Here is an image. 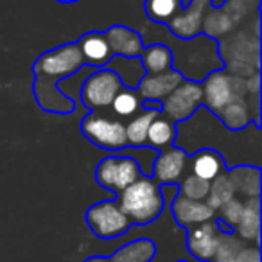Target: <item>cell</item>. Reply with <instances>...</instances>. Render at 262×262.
Returning <instances> with one entry per match:
<instances>
[{
  "mask_svg": "<svg viewBox=\"0 0 262 262\" xmlns=\"http://www.w3.org/2000/svg\"><path fill=\"white\" fill-rule=\"evenodd\" d=\"M183 77L176 70L169 69L160 74H144L139 81L137 94L142 97V101H155L162 102L178 84H182Z\"/></svg>",
  "mask_w": 262,
  "mask_h": 262,
  "instance_id": "2e32d148",
  "label": "cell"
},
{
  "mask_svg": "<svg viewBox=\"0 0 262 262\" xmlns=\"http://www.w3.org/2000/svg\"><path fill=\"white\" fill-rule=\"evenodd\" d=\"M160 110H140L135 117H131L126 124V139L127 147H146L147 129L151 122L160 115Z\"/></svg>",
  "mask_w": 262,
  "mask_h": 262,
  "instance_id": "603a6c76",
  "label": "cell"
},
{
  "mask_svg": "<svg viewBox=\"0 0 262 262\" xmlns=\"http://www.w3.org/2000/svg\"><path fill=\"white\" fill-rule=\"evenodd\" d=\"M83 137L94 146L106 151H122L127 147L126 124L119 117L102 112H90L79 124Z\"/></svg>",
  "mask_w": 262,
  "mask_h": 262,
  "instance_id": "5b68a950",
  "label": "cell"
},
{
  "mask_svg": "<svg viewBox=\"0 0 262 262\" xmlns=\"http://www.w3.org/2000/svg\"><path fill=\"white\" fill-rule=\"evenodd\" d=\"M180 0H146L144 11L149 22L153 24H167L178 11Z\"/></svg>",
  "mask_w": 262,
  "mask_h": 262,
  "instance_id": "83f0119b",
  "label": "cell"
},
{
  "mask_svg": "<svg viewBox=\"0 0 262 262\" xmlns=\"http://www.w3.org/2000/svg\"><path fill=\"white\" fill-rule=\"evenodd\" d=\"M178 262H187V260H178Z\"/></svg>",
  "mask_w": 262,
  "mask_h": 262,
  "instance_id": "d6a6232c",
  "label": "cell"
},
{
  "mask_svg": "<svg viewBox=\"0 0 262 262\" xmlns=\"http://www.w3.org/2000/svg\"><path fill=\"white\" fill-rule=\"evenodd\" d=\"M124 86L120 77L113 70L102 67V69H95L84 79L79 92V99L88 112H102L112 106L115 95Z\"/></svg>",
  "mask_w": 262,
  "mask_h": 262,
  "instance_id": "ba28073f",
  "label": "cell"
},
{
  "mask_svg": "<svg viewBox=\"0 0 262 262\" xmlns=\"http://www.w3.org/2000/svg\"><path fill=\"white\" fill-rule=\"evenodd\" d=\"M104 36L108 40V45L112 49L113 56L120 58H139L140 52L144 51L142 34L137 33L127 26H112L104 31Z\"/></svg>",
  "mask_w": 262,
  "mask_h": 262,
  "instance_id": "e0dca14e",
  "label": "cell"
},
{
  "mask_svg": "<svg viewBox=\"0 0 262 262\" xmlns=\"http://www.w3.org/2000/svg\"><path fill=\"white\" fill-rule=\"evenodd\" d=\"M233 196L239 200L260 198V167L255 165H235L226 171Z\"/></svg>",
  "mask_w": 262,
  "mask_h": 262,
  "instance_id": "d6986e66",
  "label": "cell"
},
{
  "mask_svg": "<svg viewBox=\"0 0 262 262\" xmlns=\"http://www.w3.org/2000/svg\"><path fill=\"white\" fill-rule=\"evenodd\" d=\"M140 63H142L146 74H160L171 69L172 65V54L169 47L164 43H151L146 45L144 51L140 52Z\"/></svg>",
  "mask_w": 262,
  "mask_h": 262,
  "instance_id": "484cf974",
  "label": "cell"
},
{
  "mask_svg": "<svg viewBox=\"0 0 262 262\" xmlns=\"http://www.w3.org/2000/svg\"><path fill=\"white\" fill-rule=\"evenodd\" d=\"M233 198V190H232V185H230V180H228V174L221 172L217 178H214L210 182V190H208V196H207V205L214 210H217L221 205H225L228 200Z\"/></svg>",
  "mask_w": 262,
  "mask_h": 262,
  "instance_id": "f1b7e54d",
  "label": "cell"
},
{
  "mask_svg": "<svg viewBox=\"0 0 262 262\" xmlns=\"http://www.w3.org/2000/svg\"><path fill=\"white\" fill-rule=\"evenodd\" d=\"M200 106H203V88L201 83L183 79L182 84L174 88L162 101V115L171 122L178 124L190 119Z\"/></svg>",
  "mask_w": 262,
  "mask_h": 262,
  "instance_id": "30bf717a",
  "label": "cell"
},
{
  "mask_svg": "<svg viewBox=\"0 0 262 262\" xmlns=\"http://www.w3.org/2000/svg\"><path fill=\"white\" fill-rule=\"evenodd\" d=\"M59 4H74V2H79V0H56Z\"/></svg>",
  "mask_w": 262,
  "mask_h": 262,
  "instance_id": "1f68e13d",
  "label": "cell"
},
{
  "mask_svg": "<svg viewBox=\"0 0 262 262\" xmlns=\"http://www.w3.org/2000/svg\"><path fill=\"white\" fill-rule=\"evenodd\" d=\"M208 4H210V0H192L187 8L178 9L174 16L165 24L167 31L180 40H189V38L201 34L203 15Z\"/></svg>",
  "mask_w": 262,
  "mask_h": 262,
  "instance_id": "4fadbf2b",
  "label": "cell"
},
{
  "mask_svg": "<svg viewBox=\"0 0 262 262\" xmlns=\"http://www.w3.org/2000/svg\"><path fill=\"white\" fill-rule=\"evenodd\" d=\"M189 155L176 146H171L164 151H158L151 169V178L160 187L178 185L190 172Z\"/></svg>",
  "mask_w": 262,
  "mask_h": 262,
  "instance_id": "8fae6325",
  "label": "cell"
},
{
  "mask_svg": "<svg viewBox=\"0 0 262 262\" xmlns=\"http://www.w3.org/2000/svg\"><path fill=\"white\" fill-rule=\"evenodd\" d=\"M106 69L113 70L120 77V81H122V86L129 88V90H137L139 81L146 74L142 63H140V58H120V56H113L108 65H106Z\"/></svg>",
  "mask_w": 262,
  "mask_h": 262,
  "instance_id": "7402d4cb",
  "label": "cell"
},
{
  "mask_svg": "<svg viewBox=\"0 0 262 262\" xmlns=\"http://www.w3.org/2000/svg\"><path fill=\"white\" fill-rule=\"evenodd\" d=\"M84 221H86L88 228L94 232V235L104 241L117 239L131 228V221L120 210L115 200L99 201V203L92 205L84 212Z\"/></svg>",
  "mask_w": 262,
  "mask_h": 262,
  "instance_id": "9c48e42d",
  "label": "cell"
},
{
  "mask_svg": "<svg viewBox=\"0 0 262 262\" xmlns=\"http://www.w3.org/2000/svg\"><path fill=\"white\" fill-rule=\"evenodd\" d=\"M176 140V124L171 122L167 117L160 115L151 122L149 129H147V140L146 147L157 151H164L167 147L174 146Z\"/></svg>",
  "mask_w": 262,
  "mask_h": 262,
  "instance_id": "cb8c5ba5",
  "label": "cell"
},
{
  "mask_svg": "<svg viewBox=\"0 0 262 262\" xmlns=\"http://www.w3.org/2000/svg\"><path fill=\"white\" fill-rule=\"evenodd\" d=\"M189 169L194 176L205 180V182H212L217 178L221 172L226 171V165L223 157L214 149H200L196 153L190 155L189 158Z\"/></svg>",
  "mask_w": 262,
  "mask_h": 262,
  "instance_id": "ffe728a7",
  "label": "cell"
},
{
  "mask_svg": "<svg viewBox=\"0 0 262 262\" xmlns=\"http://www.w3.org/2000/svg\"><path fill=\"white\" fill-rule=\"evenodd\" d=\"M208 190H210V182H205V180L198 178L192 172H189V174L178 183V192L182 194V196L189 198V200L205 201L208 196Z\"/></svg>",
  "mask_w": 262,
  "mask_h": 262,
  "instance_id": "f546056e",
  "label": "cell"
},
{
  "mask_svg": "<svg viewBox=\"0 0 262 262\" xmlns=\"http://www.w3.org/2000/svg\"><path fill=\"white\" fill-rule=\"evenodd\" d=\"M76 43L79 47L86 65L94 67V69H102L113 58V52L104 36V31H88Z\"/></svg>",
  "mask_w": 262,
  "mask_h": 262,
  "instance_id": "ac0fdd59",
  "label": "cell"
},
{
  "mask_svg": "<svg viewBox=\"0 0 262 262\" xmlns=\"http://www.w3.org/2000/svg\"><path fill=\"white\" fill-rule=\"evenodd\" d=\"M157 255V246L151 239H137L124 244L110 257L112 262H151Z\"/></svg>",
  "mask_w": 262,
  "mask_h": 262,
  "instance_id": "d4e9b609",
  "label": "cell"
},
{
  "mask_svg": "<svg viewBox=\"0 0 262 262\" xmlns=\"http://www.w3.org/2000/svg\"><path fill=\"white\" fill-rule=\"evenodd\" d=\"M253 16V15H251ZM223 69L237 77H250L260 72V20L258 13L244 20L235 31L217 40Z\"/></svg>",
  "mask_w": 262,
  "mask_h": 262,
  "instance_id": "7a4b0ae2",
  "label": "cell"
},
{
  "mask_svg": "<svg viewBox=\"0 0 262 262\" xmlns=\"http://www.w3.org/2000/svg\"><path fill=\"white\" fill-rule=\"evenodd\" d=\"M171 212L174 221L183 228H190V226L215 219V210L208 207L207 201L189 200L180 192H176V196L172 198Z\"/></svg>",
  "mask_w": 262,
  "mask_h": 262,
  "instance_id": "9a60e30c",
  "label": "cell"
},
{
  "mask_svg": "<svg viewBox=\"0 0 262 262\" xmlns=\"http://www.w3.org/2000/svg\"><path fill=\"white\" fill-rule=\"evenodd\" d=\"M219 233H221V230H219L215 219L187 228V250H189V253L201 262H212L215 248H217Z\"/></svg>",
  "mask_w": 262,
  "mask_h": 262,
  "instance_id": "5bb4252c",
  "label": "cell"
},
{
  "mask_svg": "<svg viewBox=\"0 0 262 262\" xmlns=\"http://www.w3.org/2000/svg\"><path fill=\"white\" fill-rule=\"evenodd\" d=\"M169 38L171 40L164 36V41L158 43L169 47L172 54L171 69L182 74L183 79L203 83L208 74L223 69V61L217 52V41L205 36L203 33L189 40H180L169 33Z\"/></svg>",
  "mask_w": 262,
  "mask_h": 262,
  "instance_id": "3957f363",
  "label": "cell"
},
{
  "mask_svg": "<svg viewBox=\"0 0 262 262\" xmlns=\"http://www.w3.org/2000/svg\"><path fill=\"white\" fill-rule=\"evenodd\" d=\"M94 176L99 187L113 192L117 198L126 187L142 176V171L139 162L129 155H112L99 162Z\"/></svg>",
  "mask_w": 262,
  "mask_h": 262,
  "instance_id": "52a82bcc",
  "label": "cell"
},
{
  "mask_svg": "<svg viewBox=\"0 0 262 262\" xmlns=\"http://www.w3.org/2000/svg\"><path fill=\"white\" fill-rule=\"evenodd\" d=\"M112 112L119 119H131L142 110V97L137 94V90H129V88H122L119 94L115 95L112 102Z\"/></svg>",
  "mask_w": 262,
  "mask_h": 262,
  "instance_id": "4316f807",
  "label": "cell"
},
{
  "mask_svg": "<svg viewBox=\"0 0 262 262\" xmlns=\"http://www.w3.org/2000/svg\"><path fill=\"white\" fill-rule=\"evenodd\" d=\"M212 262H260V248L233 232H221Z\"/></svg>",
  "mask_w": 262,
  "mask_h": 262,
  "instance_id": "7c38bea8",
  "label": "cell"
},
{
  "mask_svg": "<svg viewBox=\"0 0 262 262\" xmlns=\"http://www.w3.org/2000/svg\"><path fill=\"white\" fill-rule=\"evenodd\" d=\"M120 210L126 214L131 225H151L160 217L165 208V196L162 187L149 176H140L135 183L115 198Z\"/></svg>",
  "mask_w": 262,
  "mask_h": 262,
  "instance_id": "277c9868",
  "label": "cell"
},
{
  "mask_svg": "<svg viewBox=\"0 0 262 262\" xmlns=\"http://www.w3.org/2000/svg\"><path fill=\"white\" fill-rule=\"evenodd\" d=\"M84 67L86 61L76 41L58 45L38 56L33 65V94L40 110L54 115L76 112V101L59 90V84Z\"/></svg>",
  "mask_w": 262,
  "mask_h": 262,
  "instance_id": "6da1fadb",
  "label": "cell"
},
{
  "mask_svg": "<svg viewBox=\"0 0 262 262\" xmlns=\"http://www.w3.org/2000/svg\"><path fill=\"white\" fill-rule=\"evenodd\" d=\"M201 88H203V106L214 115L228 102L253 97L248 94L246 77L232 76L225 69L208 74L201 83Z\"/></svg>",
  "mask_w": 262,
  "mask_h": 262,
  "instance_id": "8992f818",
  "label": "cell"
},
{
  "mask_svg": "<svg viewBox=\"0 0 262 262\" xmlns=\"http://www.w3.org/2000/svg\"><path fill=\"white\" fill-rule=\"evenodd\" d=\"M84 262H112V260H110V257H101V255H94V257L86 258Z\"/></svg>",
  "mask_w": 262,
  "mask_h": 262,
  "instance_id": "4dcf8cb0",
  "label": "cell"
},
{
  "mask_svg": "<svg viewBox=\"0 0 262 262\" xmlns=\"http://www.w3.org/2000/svg\"><path fill=\"white\" fill-rule=\"evenodd\" d=\"M233 233L248 243L258 244L260 241V198L244 200L243 215H241Z\"/></svg>",
  "mask_w": 262,
  "mask_h": 262,
  "instance_id": "44dd1931",
  "label": "cell"
}]
</instances>
